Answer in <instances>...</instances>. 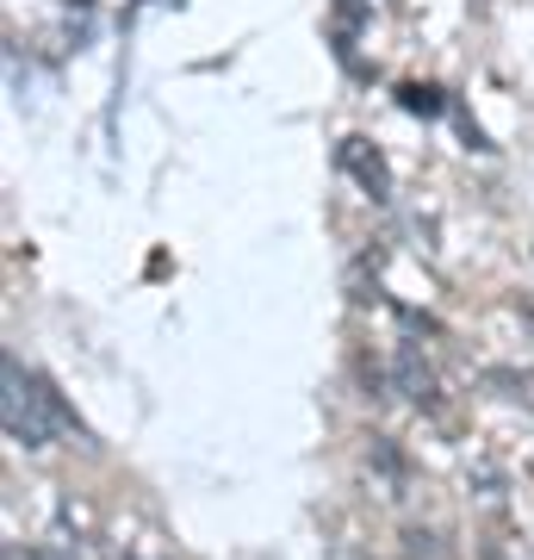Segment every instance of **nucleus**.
Returning <instances> with one entry per match:
<instances>
[{"label": "nucleus", "instance_id": "nucleus-1", "mask_svg": "<svg viewBox=\"0 0 534 560\" xmlns=\"http://www.w3.org/2000/svg\"><path fill=\"white\" fill-rule=\"evenodd\" d=\"M0 430H7V442H20V448H50V442L75 436L81 423L38 368H25L20 355H7L0 361Z\"/></svg>", "mask_w": 534, "mask_h": 560}, {"label": "nucleus", "instance_id": "nucleus-2", "mask_svg": "<svg viewBox=\"0 0 534 560\" xmlns=\"http://www.w3.org/2000/svg\"><path fill=\"white\" fill-rule=\"evenodd\" d=\"M336 168L342 175H355L360 187H367V200H392V162L379 156V143H367V138H342L336 143Z\"/></svg>", "mask_w": 534, "mask_h": 560}, {"label": "nucleus", "instance_id": "nucleus-3", "mask_svg": "<svg viewBox=\"0 0 534 560\" xmlns=\"http://www.w3.org/2000/svg\"><path fill=\"white\" fill-rule=\"evenodd\" d=\"M392 381H397V393H404L416 411H441V381H436V368H429V355H423L416 342H397Z\"/></svg>", "mask_w": 534, "mask_h": 560}, {"label": "nucleus", "instance_id": "nucleus-4", "mask_svg": "<svg viewBox=\"0 0 534 560\" xmlns=\"http://www.w3.org/2000/svg\"><path fill=\"white\" fill-rule=\"evenodd\" d=\"M478 381H485V393H497L503 405H522V411H534V374H529V368H485Z\"/></svg>", "mask_w": 534, "mask_h": 560}, {"label": "nucleus", "instance_id": "nucleus-5", "mask_svg": "<svg viewBox=\"0 0 534 560\" xmlns=\"http://www.w3.org/2000/svg\"><path fill=\"white\" fill-rule=\"evenodd\" d=\"M397 106L416 113V119H441V113H448V94L429 88V81H404V88H397Z\"/></svg>", "mask_w": 534, "mask_h": 560}, {"label": "nucleus", "instance_id": "nucleus-6", "mask_svg": "<svg viewBox=\"0 0 534 560\" xmlns=\"http://www.w3.org/2000/svg\"><path fill=\"white\" fill-rule=\"evenodd\" d=\"M404 555L411 560H448V548H441V536H429V529H404Z\"/></svg>", "mask_w": 534, "mask_h": 560}, {"label": "nucleus", "instance_id": "nucleus-7", "mask_svg": "<svg viewBox=\"0 0 534 560\" xmlns=\"http://www.w3.org/2000/svg\"><path fill=\"white\" fill-rule=\"evenodd\" d=\"M0 560H75V555H69V548H25V541H7Z\"/></svg>", "mask_w": 534, "mask_h": 560}]
</instances>
